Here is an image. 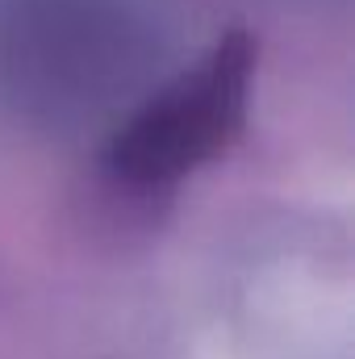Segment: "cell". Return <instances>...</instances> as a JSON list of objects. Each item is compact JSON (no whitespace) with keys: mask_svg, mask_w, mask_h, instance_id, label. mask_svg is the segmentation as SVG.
<instances>
[{"mask_svg":"<svg viewBox=\"0 0 355 359\" xmlns=\"http://www.w3.org/2000/svg\"><path fill=\"white\" fill-rule=\"evenodd\" d=\"M247 80L251 42L247 34H230L192 76H180L117 134L113 168L134 184H159L205 163L243 126Z\"/></svg>","mask_w":355,"mask_h":359,"instance_id":"cell-1","label":"cell"}]
</instances>
